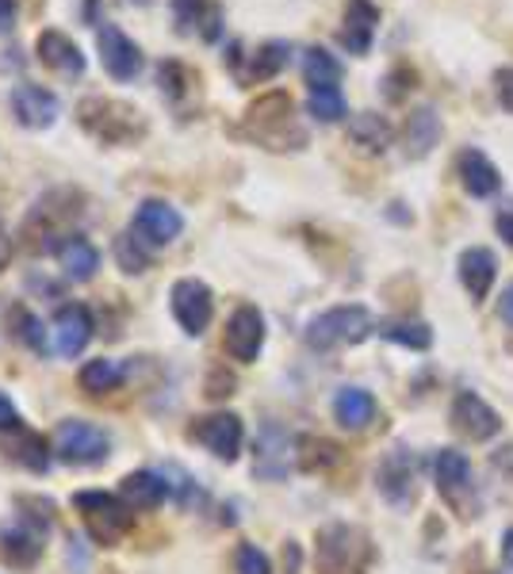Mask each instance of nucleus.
<instances>
[{"label":"nucleus","instance_id":"nucleus-21","mask_svg":"<svg viewBox=\"0 0 513 574\" xmlns=\"http://www.w3.org/2000/svg\"><path fill=\"white\" fill-rule=\"evenodd\" d=\"M356 555V533L349 525H329L318 536V571L322 574H345Z\"/></svg>","mask_w":513,"mask_h":574},{"label":"nucleus","instance_id":"nucleus-45","mask_svg":"<svg viewBox=\"0 0 513 574\" xmlns=\"http://www.w3.org/2000/svg\"><path fill=\"white\" fill-rule=\"evenodd\" d=\"M499 315L510 321L513 326V284L506 287V291H502V303H499Z\"/></svg>","mask_w":513,"mask_h":574},{"label":"nucleus","instance_id":"nucleus-43","mask_svg":"<svg viewBox=\"0 0 513 574\" xmlns=\"http://www.w3.org/2000/svg\"><path fill=\"white\" fill-rule=\"evenodd\" d=\"M16 16H20V4L16 0H0V31H12Z\"/></svg>","mask_w":513,"mask_h":574},{"label":"nucleus","instance_id":"nucleus-25","mask_svg":"<svg viewBox=\"0 0 513 574\" xmlns=\"http://www.w3.org/2000/svg\"><path fill=\"white\" fill-rule=\"evenodd\" d=\"M119 498L127 502L130 509H158L165 498H169V483L158 472H130L119 483Z\"/></svg>","mask_w":513,"mask_h":574},{"label":"nucleus","instance_id":"nucleus-8","mask_svg":"<svg viewBox=\"0 0 513 574\" xmlns=\"http://www.w3.org/2000/svg\"><path fill=\"white\" fill-rule=\"evenodd\" d=\"M47 528H50V517H23L20 525L12 528H0V560L12 563L16 571H31L42 555V541H47Z\"/></svg>","mask_w":513,"mask_h":574},{"label":"nucleus","instance_id":"nucleus-10","mask_svg":"<svg viewBox=\"0 0 513 574\" xmlns=\"http://www.w3.org/2000/svg\"><path fill=\"white\" fill-rule=\"evenodd\" d=\"M188 437L196 445H204L211 452L215 459H226L234 464L241 452V441H246V429H241V417L238 414H207V417H196V425L188 429Z\"/></svg>","mask_w":513,"mask_h":574},{"label":"nucleus","instance_id":"nucleus-15","mask_svg":"<svg viewBox=\"0 0 513 574\" xmlns=\"http://www.w3.org/2000/svg\"><path fill=\"white\" fill-rule=\"evenodd\" d=\"M452 422H456V429L472 441H491L502 433L499 410L486 406L480 395H472V390H460L456 395V403H452Z\"/></svg>","mask_w":513,"mask_h":574},{"label":"nucleus","instance_id":"nucleus-41","mask_svg":"<svg viewBox=\"0 0 513 574\" xmlns=\"http://www.w3.org/2000/svg\"><path fill=\"white\" fill-rule=\"evenodd\" d=\"M0 429L20 433V410H16L12 398H4V395H0Z\"/></svg>","mask_w":513,"mask_h":574},{"label":"nucleus","instance_id":"nucleus-3","mask_svg":"<svg viewBox=\"0 0 513 574\" xmlns=\"http://www.w3.org/2000/svg\"><path fill=\"white\" fill-rule=\"evenodd\" d=\"M73 509L81 513L85 528L97 544H119L135 525V509L127 506L119 494H103V491H81L73 494Z\"/></svg>","mask_w":513,"mask_h":574},{"label":"nucleus","instance_id":"nucleus-6","mask_svg":"<svg viewBox=\"0 0 513 574\" xmlns=\"http://www.w3.org/2000/svg\"><path fill=\"white\" fill-rule=\"evenodd\" d=\"M292 467H299V441L280 422H265L254 452V475L268 478V483H280V478L292 475Z\"/></svg>","mask_w":513,"mask_h":574},{"label":"nucleus","instance_id":"nucleus-11","mask_svg":"<svg viewBox=\"0 0 513 574\" xmlns=\"http://www.w3.org/2000/svg\"><path fill=\"white\" fill-rule=\"evenodd\" d=\"M130 230H135L150 249L172 246V241L180 238V230H185V215H180L172 204H165V199H142Z\"/></svg>","mask_w":513,"mask_h":574},{"label":"nucleus","instance_id":"nucleus-26","mask_svg":"<svg viewBox=\"0 0 513 574\" xmlns=\"http://www.w3.org/2000/svg\"><path fill=\"white\" fill-rule=\"evenodd\" d=\"M334 417L345 429H368L376 422V398L364 387H342L334 395Z\"/></svg>","mask_w":513,"mask_h":574},{"label":"nucleus","instance_id":"nucleus-31","mask_svg":"<svg viewBox=\"0 0 513 574\" xmlns=\"http://www.w3.org/2000/svg\"><path fill=\"white\" fill-rule=\"evenodd\" d=\"M303 81H307L310 89H326V85H337V81H342V62H337L329 50L307 47V50H303Z\"/></svg>","mask_w":513,"mask_h":574},{"label":"nucleus","instance_id":"nucleus-40","mask_svg":"<svg viewBox=\"0 0 513 574\" xmlns=\"http://www.w3.org/2000/svg\"><path fill=\"white\" fill-rule=\"evenodd\" d=\"M494 85H499V103L506 111H513V66L499 69V73H494Z\"/></svg>","mask_w":513,"mask_h":574},{"label":"nucleus","instance_id":"nucleus-5","mask_svg":"<svg viewBox=\"0 0 513 574\" xmlns=\"http://www.w3.org/2000/svg\"><path fill=\"white\" fill-rule=\"evenodd\" d=\"M111 437L92 422H81V417H69V422L58 425L55 433V456L69 467H97L108 459Z\"/></svg>","mask_w":513,"mask_h":574},{"label":"nucleus","instance_id":"nucleus-42","mask_svg":"<svg viewBox=\"0 0 513 574\" xmlns=\"http://www.w3.org/2000/svg\"><path fill=\"white\" fill-rule=\"evenodd\" d=\"M12 254H16V241H12V234H8V226H4V215H0V273L12 265Z\"/></svg>","mask_w":513,"mask_h":574},{"label":"nucleus","instance_id":"nucleus-12","mask_svg":"<svg viewBox=\"0 0 513 574\" xmlns=\"http://www.w3.org/2000/svg\"><path fill=\"white\" fill-rule=\"evenodd\" d=\"M97 47H100L103 69H108L116 81H135V77L142 73L146 58H142V50H138V42L130 39L124 28L103 23V28L97 31Z\"/></svg>","mask_w":513,"mask_h":574},{"label":"nucleus","instance_id":"nucleus-37","mask_svg":"<svg viewBox=\"0 0 513 574\" xmlns=\"http://www.w3.org/2000/svg\"><path fill=\"white\" fill-rule=\"evenodd\" d=\"M16 334H20V342L28 345L31 353H47V329H42V321L28 315V310H16Z\"/></svg>","mask_w":513,"mask_h":574},{"label":"nucleus","instance_id":"nucleus-36","mask_svg":"<svg viewBox=\"0 0 513 574\" xmlns=\"http://www.w3.org/2000/svg\"><path fill=\"white\" fill-rule=\"evenodd\" d=\"M12 456L20 459L23 467H31V472H47V464H50L47 441H42L39 433H28V429H20V445L12 448Z\"/></svg>","mask_w":513,"mask_h":574},{"label":"nucleus","instance_id":"nucleus-18","mask_svg":"<svg viewBox=\"0 0 513 574\" xmlns=\"http://www.w3.org/2000/svg\"><path fill=\"white\" fill-rule=\"evenodd\" d=\"M172 16L180 34H204L207 42L223 34V8L215 0H172Z\"/></svg>","mask_w":513,"mask_h":574},{"label":"nucleus","instance_id":"nucleus-1","mask_svg":"<svg viewBox=\"0 0 513 574\" xmlns=\"http://www.w3.org/2000/svg\"><path fill=\"white\" fill-rule=\"evenodd\" d=\"M241 135L254 138L265 150H299L307 142V130L295 123V103L288 92H265L249 103Z\"/></svg>","mask_w":513,"mask_h":574},{"label":"nucleus","instance_id":"nucleus-28","mask_svg":"<svg viewBox=\"0 0 513 574\" xmlns=\"http://www.w3.org/2000/svg\"><path fill=\"white\" fill-rule=\"evenodd\" d=\"M441 142V116L433 108H414L406 119V150L411 158H425Z\"/></svg>","mask_w":513,"mask_h":574},{"label":"nucleus","instance_id":"nucleus-27","mask_svg":"<svg viewBox=\"0 0 513 574\" xmlns=\"http://www.w3.org/2000/svg\"><path fill=\"white\" fill-rule=\"evenodd\" d=\"M433 475H437V486L448 494V498H460V494L472 491V464H467V456L456 448L437 452V459H433Z\"/></svg>","mask_w":513,"mask_h":574},{"label":"nucleus","instance_id":"nucleus-32","mask_svg":"<svg viewBox=\"0 0 513 574\" xmlns=\"http://www.w3.org/2000/svg\"><path fill=\"white\" fill-rule=\"evenodd\" d=\"M307 111L318 123H342V119L349 116V103H345V92L337 89V85H326V89H310Z\"/></svg>","mask_w":513,"mask_h":574},{"label":"nucleus","instance_id":"nucleus-20","mask_svg":"<svg viewBox=\"0 0 513 574\" xmlns=\"http://www.w3.org/2000/svg\"><path fill=\"white\" fill-rule=\"evenodd\" d=\"M376 23H379V8L372 4V0H349V4H345V28L337 39H342V47L349 50V55H368Z\"/></svg>","mask_w":513,"mask_h":574},{"label":"nucleus","instance_id":"nucleus-38","mask_svg":"<svg viewBox=\"0 0 513 574\" xmlns=\"http://www.w3.org/2000/svg\"><path fill=\"white\" fill-rule=\"evenodd\" d=\"M234 571H238V574H273V567H268V555L260 552L257 544H241L238 552H234Z\"/></svg>","mask_w":513,"mask_h":574},{"label":"nucleus","instance_id":"nucleus-34","mask_svg":"<svg viewBox=\"0 0 513 574\" xmlns=\"http://www.w3.org/2000/svg\"><path fill=\"white\" fill-rule=\"evenodd\" d=\"M116 260H119V268H124L127 276H138V273L150 268V246H146L135 230H127V234H119V238H116Z\"/></svg>","mask_w":513,"mask_h":574},{"label":"nucleus","instance_id":"nucleus-16","mask_svg":"<svg viewBox=\"0 0 513 574\" xmlns=\"http://www.w3.org/2000/svg\"><path fill=\"white\" fill-rule=\"evenodd\" d=\"M58 111H62L58 96L42 85H16L12 89V116L28 130H47L58 119Z\"/></svg>","mask_w":513,"mask_h":574},{"label":"nucleus","instance_id":"nucleus-29","mask_svg":"<svg viewBox=\"0 0 513 574\" xmlns=\"http://www.w3.org/2000/svg\"><path fill=\"white\" fill-rule=\"evenodd\" d=\"M349 138L364 154H384L391 146V138H395V130H391L387 119L376 116V111H361V116H353V123H349Z\"/></svg>","mask_w":513,"mask_h":574},{"label":"nucleus","instance_id":"nucleus-46","mask_svg":"<svg viewBox=\"0 0 513 574\" xmlns=\"http://www.w3.org/2000/svg\"><path fill=\"white\" fill-rule=\"evenodd\" d=\"M502 555H506V563L513 567V528H510L506 536H502Z\"/></svg>","mask_w":513,"mask_h":574},{"label":"nucleus","instance_id":"nucleus-19","mask_svg":"<svg viewBox=\"0 0 513 574\" xmlns=\"http://www.w3.org/2000/svg\"><path fill=\"white\" fill-rule=\"evenodd\" d=\"M34 50H39V62L50 66L55 73H62V77H81L85 73L81 47H77V42L62 31H42L39 39H34Z\"/></svg>","mask_w":513,"mask_h":574},{"label":"nucleus","instance_id":"nucleus-44","mask_svg":"<svg viewBox=\"0 0 513 574\" xmlns=\"http://www.w3.org/2000/svg\"><path fill=\"white\" fill-rule=\"evenodd\" d=\"M499 234H502V241H510V246H513V207L499 215Z\"/></svg>","mask_w":513,"mask_h":574},{"label":"nucleus","instance_id":"nucleus-35","mask_svg":"<svg viewBox=\"0 0 513 574\" xmlns=\"http://www.w3.org/2000/svg\"><path fill=\"white\" fill-rule=\"evenodd\" d=\"M379 334L387 337V342L395 345H406V349H430L433 345V329L425 326V321H384V329Z\"/></svg>","mask_w":513,"mask_h":574},{"label":"nucleus","instance_id":"nucleus-24","mask_svg":"<svg viewBox=\"0 0 513 574\" xmlns=\"http://www.w3.org/2000/svg\"><path fill=\"white\" fill-rule=\"evenodd\" d=\"M58 265H62L66 280L85 284V280H92V276H97L100 249L92 246V241L85 238V234H73V238H66L62 246H58Z\"/></svg>","mask_w":513,"mask_h":574},{"label":"nucleus","instance_id":"nucleus-30","mask_svg":"<svg viewBox=\"0 0 513 574\" xmlns=\"http://www.w3.org/2000/svg\"><path fill=\"white\" fill-rule=\"evenodd\" d=\"M124 379H127V364L108 360V356L89 360L81 368V376H77L81 390H89V395H108V390H119V387H124Z\"/></svg>","mask_w":513,"mask_h":574},{"label":"nucleus","instance_id":"nucleus-23","mask_svg":"<svg viewBox=\"0 0 513 574\" xmlns=\"http://www.w3.org/2000/svg\"><path fill=\"white\" fill-rule=\"evenodd\" d=\"M456 172H460V185H464L472 196H494V191L502 188V177H499V169H494V161L486 158L483 150H460V158H456Z\"/></svg>","mask_w":513,"mask_h":574},{"label":"nucleus","instance_id":"nucleus-33","mask_svg":"<svg viewBox=\"0 0 513 574\" xmlns=\"http://www.w3.org/2000/svg\"><path fill=\"white\" fill-rule=\"evenodd\" d=\"M158 85H161V96H165V100H169V103H180V100H185V96L199 85V77H196L185 62H172V58H169V62L158 66Z\"/></svg>","mask_w":513,"mask_h":574},{"label":"nucleus","instance_id":"nucleus-13","mask_svg":"<svg viewBox=\"0 0 513 574\" xmlns=\"http://www.w3.org/2000/svg\"><path fill=\"white\" fill-rule=\"evenodd\" d=\"M376 483H379V494L391 502V506H411L414 498V483H417V459L411 448H391L384 456V464H379L376 472Z\"/></svg>","mask_w":513,"mask_h":574},{"label":"nucleus","instance_id":"nucleus-14","mask_svg":"<svg viewBox=\"0 0 513 574\" xmlns=\"http://www.w3.org/2000/svg\"><path fill=\"white\" fill-rule=\"evenodd\" d=\"M260 349H265V315L246 303L226 321V353L238 364H254Z\"/></svg>","mask_w":513,"mask_h":574},{"label":"nucleus","instance_id":"nucleus-9","mask_svg":"<svg viewBox=\"0 0 513 574\" xmlns=\"http://www.w3.org/2000/svg\"><path fill=\"white\" fill-rule=\"evenodd\" d=\"M292 62V47L284 39H273V42H260L254 55H241V47L234 42L230 55H226V66L238 73L241 85H260V81H273L284 66Z\"/></svg>","mask_w":513,"mask_h":574},{"label":"nucleus","instance_id":"nucleus-2","mask_svg":"<svg viewBox=\"0 0 513 574\" xmlns=\"http://www.w3.org/2000/svg\"><path fill=\"white\" fill-rule=\"evenodd\" d=\"M77 123L103 146H130L146 135L142 111L124 100H111V96H85L77 103Z\"/></svg>","mask_w":513,"mask_h":574},{"label":"nucleus","instance_id":"nucleus-39","mask_svg":"<svg viewBox=\"0 0 513 574\" xmlns=\"http://www.w3.org/2000/svg\"><path fill=\"white\" fill-rule=\"evenodd\" d=\"M414 85H417V73H414V69H411V66H398V69H391V73L384 77V96H387L391 103H398L406 92L414 89Z\"/></svg>","mask_w":513,"mask_h":574},{"label":"nucleus","instance_id":"nucleus-4","mask_svg":"<svg viewBox=\"0 0 513 574\" xmlns=\"http://www.w3.org/2000/svg\"><path fill=\"white\" fill-rule=\"evenodd\" d=\"M372 329H376V321H372L368 307H334L307 321V345L318 353H329L337 345H361Z\"/></svg>","mask_w":513,"mask_h":574},{"label":"nucleus","instance_id":"nucleus-17","mask_svg":"<svg viewBox=\"0 0 513 574\" xmlns=\"http://www.w3.org/2000/svg\"><path fill=\"white\" fill-rule=\"evenodd\" d=\"M92 315L85 303H66L62 310L55 315V349L62 356H77L85 353V345L92 342Z\"/></svg>","mask_w":513,"mask_h":574},{"label":"nucleus","instance_id":"nucleus-22","mask_svg":"<svg viewBox=\"0 0 513 574\" xmlns=\"http://www.w3.org/2000/svg\"><path fill=\"white\" fill-rule=\"evenodd\" d=\"M456 268H460V280H464L467 295H472V299H483V295L494 287V276H499V257H494L486 246H472L460 254Z\"/></svg>","mask_w":513,"mask_h":574},{"label":"nucleus","instance_id":"nucleus-7","mask_svg":"<svg viewBox=\"0 0 513 574\" xmlns=\"http://www.w3.org/2000/svg\"><path fill=\"white\" fill-rule=\"evenodd\" d=\"M169 307H172V318H177V326L185 329L188 337H199L207 326H211V318H215V295H211V287H207L204 280H196V276H185V280L172 284Z\"/></svg>","mask_w":513,"mask_h":574}]
</instances>
